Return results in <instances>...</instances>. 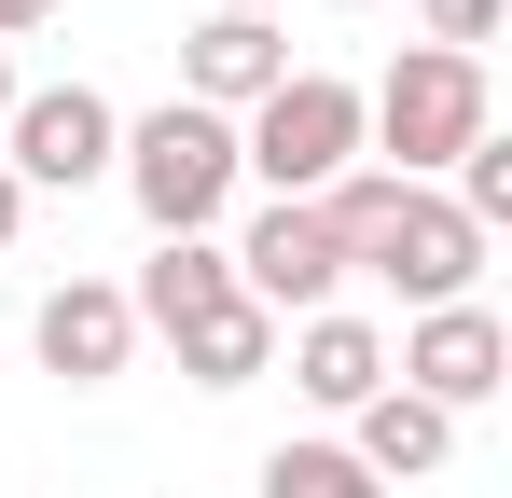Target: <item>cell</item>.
Returning a JSON list of instances; mask_svg holds the SVG:
<instances>
[{
    "label": "cell",
    "mask_w": 512,
    "mask_h": 498,
    "mask_svg": "<svg viewBox=\"0 0 512 498\" xmlns=\"http://www.w3.org/2000/svg\"><path fill=\"white\" fill-rule=\"evenodd\" d=\"M111 166H125V194H139L153 236H208L222 194H236V125L194 111V97H167V111H139V125L111 139Z\"/></svg>",
    "instance_id": "3957f363"
},
{
    "label": "cell",
    "mask_w": 512,
    "mask_h": 498,
    "mask_svg": "<svg viewBox=\"0 0 512 498\" xmlns=\"http://www.w3.org/2000/svg\"><path fill=\"white\" fill-rule=\"evenodd\" d=\"M277 83H291L277 14H208V28L180 42V97H194V111H222V125H236V111H263Z\"/></svg>",
    "instance_id": "52a82bcc"
},
{
    "label": "cell",
    "mask_w": 512,
    "mask_h": 498,
    "mask_svg": "<svg viewBox=\"0 0 512 498\" xmlns=\"http://www.w3.org/2000/svg\"><path fill=\"white\" fill-rule=\"evenodd\" d=\"M111 139H125V111L97 97V83H42V97H14V194H84L111 180Z\"/></svg>",
    "instance_id": "277c9868"
},
{
    "label": "cell",
    "mask_w": 512,
    "mask_h": 498,
    "mask_svg": "<svg viewBox=\"0 0 512 498\" xmlns=\"http://www.w3.org/2000/svg\"><path fill=\"white\" fill-rule=\"evenodd\" d=\"M333 277H346V249L319 208H263L250 236H236V291H250L263 319H333Z\"/></svg>",
    "instance_id": "8992f818"
},
{
    "label": "cell",
    "mask_w": 512,
    "mask_h": 498,
    "mask_svg": "<svg viewBox=\"0 0 512 498\" xmlns=\"http://www.w3.org/2000/svg\"><path fill=\"white\" fill-rule=\"evenodd\" d=\"M222 14H277V0H222Z\"/></svg>",
    "instance_id": "ac0fdd59"
},
{
    "label": "cell",
    "mask_w": 512,
    "mask_h": 498,
    "mask_svg": "<svg viewBox=\"0 0 512 498\" xmlns=\"http://www.w3.org/2000/svg\"><path fill=\"white\" fill-rule=\"evenodd\" d=\"M346 457H360L374 485H416V471H443V457H457V415H429L416 388H374V402H360V443H346Z\"/></svg>",
    "instance_id": "8fae6325"
},
{
    "label": "cell",
    "mask_w": 512,
    "mask_h": 498,
    "mask_svg": "<svg viewBox=\"0 0 512 498\" xmlns=\"http://www.w3.org/2000/svg\"><path fill=\"white\" fill-rule=\"evenodd\" d=\"M14 222H28V194H14V166H0V249H14Z\"/></svg>",
    "instance_id": "2e32d148"
},
{
    "label": "cell",
    "mask_w": 512,
    "mask_h": 498,
    "mask_svg": "<svg viewBox=\"0 0 512 498\" xmlns=\"http://www.w3.org/2000/svg\"><path fill=\"white\" fill-rule=\"evenodd\" d=\"M346 166H360V83L333 70H291L263 111H236V180H263L277 208H305V194H333Z\"/></svg>",
    "instance_id": "7a4b0ae2"
},
{
    "label": "cell",
    "mask_w": 512,
    "mask_h": 498,
    "mask_svg": "<svg viewBox=\"0 0 512 498\" xmlns=\"http://www.w3.org/2000/svg\"><path fill=\"white\" fill-rule=\"evenodd\" d=\"M388 388H416L429 415H471L512 388V332L485 319V305H429L416 332H402V360H388Z\"/></svg>",
    "instance_id": "5b68a950"
},
{
    "label": "cell",
    "mask_w": 512,
    "mask_h": 498,
    "mask_svg": "<svg viewBox=\"0 0 512 498\" xmlns=\"http://www.w3.org/2000/svg\"><path fill=\"white\" fill-rule=\"evenodd\" d=\"M263 498H388V485H374L346 443H277V457H263Z\"/></svg>",
    "instance_id": "4fadbf2b"
},
{
    "label": "cell",
    "mask_w": 512,
    "mask_h": 498,
    "mask_svg": "<svg viewBox=\"0 0 512 498\" xmlns=\"http://www.w3.org/2000/svg\"><path fill=\"white\" fill-rule=\"evenodd\" d=\"M291 388H305L319 415H360L374 388H388V332L374 319H305L291 332Z\"/></svg>",
    "instance_id": "30bf717a"
},
{
    "label": "cell",
    "mask_w": 512,
    "mask_h": 498,
    "mask_svg": "<svg viewBox=\"0 0 512 498\" xmlns=\"http://www.w3.org/2000/svg\"><path fill=\"white\" fill-rule=\"evenodd\" d=\"M360 139H374V153H388V180H443V166L471 153V139H499V97H485V56H402V70L374 83V97H360Z\"/></svg>",
    "instance_id": "6da1fadb"
},
{
    "label": "cell",
    "mask_w": 512,
    "mask_h": 498,
    "mask_svg": "<svg viewBox=\"0 0 512 498\" xmlns=\"http://www.w3.org/2000/svg\"><path fill=\"white\" fill-rule=\"evenodd\" d=\"M416 28H429V56H485L499 42V0H416Z\"/></svg>",
    "instance_id": "5bb4252c"
},
{
    "label": "cell",
    "mask_w": 512,
    "mask_h": 498,
    "mask_svg": "<svg viewBox=\"0 0 512 498\" xmlns=\"http://www.w3.org/2000/svg\"><path fill=\"white\" fill-rule=\"evenodd\" d=\"M42 14H56V0H0V42H28V28H42Z\"/></svg>",
    "instance_id": "9a60e30c"
},
{
    "label": "cell",
    "mask_w": 512,
    "mask_h": 498,
    "mask_svg": "<svg viewBox=\"0 0 512 498\" xmlns=\"http://www.w3.org/2000/svg\"><path fill=\"white\" fill-rule=\"evenodd\" d=\"M14 97H28V83H14V42H0V125H14Z\"/></svg>",
    "instance_id": "e0dca14e"
},
{
    "label": "cell",
    "mask_w": 512,
    "mask_h": 498,
    "mask_svg": "<svg viewBox=\"0 0 512 498\" xmlns=\"http://www.w3.org/2000/svg\"><path fill=\"white\" fill-rule=\"evenodd\" d=\"M167 346H180V374H194V388H250V374H277V319H263L250 291H236V305H208L194 332H167Z\"/></svg>",
    "instance_id": "7c38bea8"
},
{
    "label": "cell",
    "mask_w": 512,
    "mask_h": 498,
    "mask_svg": "<svg viewBox=\"0 0 512 498\" xmlns=\"http://www.w3.org/2000/svg\"><path fill=\"white\" fill-rule=\"evenodd\" d=\"M139 332H194L208 305H236V249H208V236H153V263H139Z\"/></svg>",
    "instance_id": "9c48e42d"
},
{
    "label": "cell",
    "mask_w": 512,
    "mask_h": 498,
    "mask_svg": "<svg viewBox=\"0 0 512 498\" xmlns=\"http://www.w3.org/2000/svg\"><path fill=\"white\" fill-rule=\"evenodd\" d=\"M28 346H42V374H70V388H97V374H125V346H139V305H125L111 277H70V291H42V319H28Z\"/></svg>",
    "instance_id": "ba28073f"
}]
</instances>
